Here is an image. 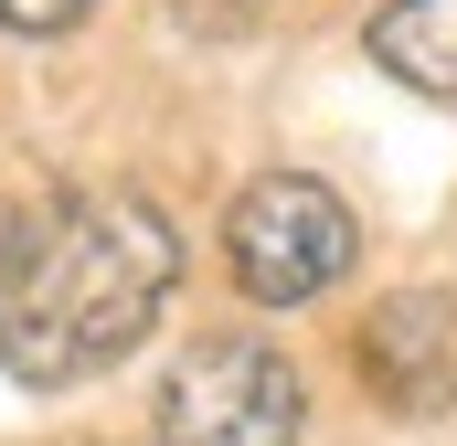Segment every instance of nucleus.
Here are the masks:
<instances>
[{"label":"nucleus","instance_id":"39448f33","mask_svg":"<svg viewBox=\"0 0 457 446\" xmlns=\"http://www.w3.org/2000/svg\"><path fill=\"white\" fill-rule=\"evenodd\" d=\"M361 54L415 96H457V0H383L361 21Z\"/></svg>","mask_w":457,"mask_h":446},{"label":"nucleus","instance_id":"f257e3e1","mask_svg":"<svg viewBox=\"0 0 457 446\" xmlns=\"http://www.w3.org/2000/svg\"><path fill=\"white\" fill-rule=\"evenodd\" d=\"M181 234L149 192H43L0 202V372L64 393L128 361L170 309Z\"/></svg>","mask_w":457,"mask_h":446},{"label":"nucleus","instance_id":"f03ea898","mask_svg":"<svg viewBox=\"0 0 457 446\" xmlns=\"http://www.w3.org/2000/svg\"><path fill=\"white\" fill-rule=\"evenodd\" d=\"M351 255H361V223L330 181H309V170H266V181H245L224 213V266L234 287L255 298V309H309L320 287H341Z\"/></svg>","mask_w":457,"mask_h":446},{"label":"nucleus","instance_id":"423d86ee","mask_svg":"<svg viewBox=\"0 0 457 446\" xmlns=\"http://www.w3.org/2000/svg\"><path fill=\"white\" fill-rule=\"evenodd\" d=\"M0 21L11 32H64V21H86V0H0Z\"/></svg>","mask_w":457,"mask_h":446},{"label":"nucleus","instance_id":"20e7f679","mask_svg":"<svg viewBox=\"0 0 457 446\" xmlns=\"http://www.w3.org/2000/svg\"><path fill=\"white\" fill-rule=\"evenodd\" d=\"M361 372H372L383 404L436 415V404L457 393V298H447V287H404V298H383V309L361 319Z\"/></svg>","mask_w":457,"mask_h":446},{"label":"nucleus","instance_id":"7ed1b4c3","mask_svg":"<svg viewBox=\"0 0 457 446\" xmlns=\"http://www.w3.org/2000/svg\"><path fill=\"white\" fill-rule=\"evenodd\" d=\"M298 425L309 393L266 340H203L160 383V446H298Z\"/></svg>","mask_w":457,"mask_h":446}]
</instances>
